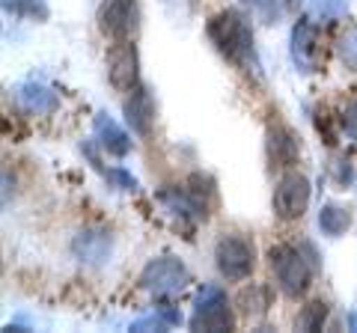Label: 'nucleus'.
I'll return each mask as SVG.
<instances>
[{
	"label": "nucleus",
	"mask_w": 357,
	"mask_h": 333,
	"mask_svg": "<svg viewBox=\"0 0 357 333\" xmlns=\"http://www.w3.org/2000/svg\"><path fill=\"white\" fill-rule=\"evenodd\" d=\"M244 3H253V6H265V0H244Z\"/></svg>",
	"instance_id": "nucleus-22"
},
{
	"label": "nucleus",
	"mask_w": 357,
	"mask_h": 333,
	"mask_svg": "<svg viewBox=\"0 0 357 333\" xmlns=\"http://www.w3.org/2000/svg\"><path fill=\"white\" fill-rule=\"evenodd\" d=\"M191 280V274L176 256H158L152 259L140 274V286L155 297H170L178 295Z\"/></svg>",
	"instance_id": "nucleus-3"
},
{
	"label": "nucleus",
	"mask_w": 357,
	"mask_h": 333,
	"mask_svg": "<svg viewBox=\"0 0 357 333\" xmlns=\"http://www.w3.org/2000/svg\"><path fill=\"white\" fill-rule=\"evenodd\" d=\"M155 119V104H152V93L146 86H134L131 95L126 98V122L131 125L134 134H149Z\"/></svg>",
	"instance_id": "nucleus-10"
},
{
	"label": "nucleus",
	"mask_w": 357,
	"mask_h": 333,
	"mask_svg": "<svg viewBox=\"0 0 357 333\" xmlns=\"http://www.w3.org/2000/svg\"><path fill=\"white\" fill-rule=\"evenodd\" d=\"M310 206V182L301 173H286L274 191V212L283 220H298Z\"/></svg>",
	"instance_id": "nucleus-6"
},
{
	"label": "nucleus",
	"mask_w": 357,
	"mask_h": 333,
	"mask_svg": "<svg viewBox=\"0 0 357 333\" xmlns=\"http://www.w3.org/2000/svg\"><path fill=\"white\" fill-rule=\"evenodd\" d=\"M349 226H351V208L337 206V203L321 206V212H319V229L325 232L328 238H340Z\"/></svg>",
	"instance_id": "nucleus-14"
},
{
	"label": "nucleus",
	"mask_w": 357,
	"mask_h": 333,
	"mask_svg": "<svg viewBox=\"0 0 357 333\" xmlns=\"http://www.w3.org/2000/svg\"><path fill=\"white\" fill-rule=\"evenodd\" d=\"M96 137H98V146H102L107 155H114V158H126L131 152V137L107 114L96 116Z\"/></svg>",
	"instance_id": "nucleus-11"
},
{
	"label": "nucleus",
	"mask_w": 357,
	"mask_h": 333,
	"mask_svg": "<svg viewBox=\"0 0 357 333\" xmlns=\"http://www.w3.org/2000/svg\"><path fill=\"white\" fill-rule=\"evenodd\" d=\"M342 128H345V134H349L351 140H357V98L345 107V114H342Z\"/></svg>",
	"instance_id": "nucleus-19"
},
{
	"label": "nucleus",
	"mask_w": 357,
	"mask_h": 333,
	"mask_svg": "<svg viewBox=\"0 0 357 333\" xmlns=\"http://www.w3.org/2000/svg\"><path fill=\"white\" fill-rule=\"evenodd\" d=\"M283 6L289 9V13H298V9L304 6V0H283Z\"/></svg>",
	"instance_id": "nucleus-21"
},
{
	"label": "nucleus",
	"mask_w": 357,
	"mask_h": 333,
	"mask_svg": "<svg viewBox=\"0 0 357 333\" xmlns=\"http://www.w3.org/2000/svg\"><path fill=\"white\" fill-rule=\"evenodd\" d=\"M98 27L114 42L128 39L137 30V0H105L98 9Z\"/></svg>",
	"instance_id": "nucleus-7"
},
{
	"label": "nucleus",
	"mask_w": 357,
	"mask_h": 333,
	"mask_svg": "<svg viewBox=\"0 0 357 333\" xmlns=\"http://www.w3.org/2000/svg\"><path fill=\"white\" fill-rule=\"evenodd\" d=\"M215 259L227 280H244L253 271V244L241 235H223L215 247Z\"/></svg>",
	"instance_id": "nucleus-5"
},
{
	"label": "nucleus",
	"mask_w": 357,
	"mask_h": 333,
	"mask_svg": "<svg viewBox=\"0 0 357 333\" xmlns=\"http://www.w3.org/2000/svg\"><path fill=\"white\" fill-rule=\"evenodd\" d=\"M325 316H328V307L321 304V301H312V304L304 307V313H301L298 327L301 330H319L321 321H325Z\"/></svg>",
	"instance_id": "nucleus-17"
},
{
	"label": "nucleus",
	"mask_w": 357,
	"mask_h": 333,
	"mask_svg": "<svg viewBox=\"0 0 357 333\" xmlns=\"http://www.w3.org/2000/svg\"><path fill=\"white\" fill-rule=\"evenodd\" d=\"M340 57H342V63L349 65L351 72H357V27H351L340 39Z\"/></svg>",
	"instance_id": "nucleus-18"
},
{
	"label": "nucleus",
	"mask_w": 357,
	"mask_h": 333,
	"mask_svg": "<svg viewBox=\"0 0 357 333\" xmlns=\"http://www.w3.org/2000/svg\"><path fill=\"white\" fill-rule=\"evenodd\" d=\"M208 39L229 63L241 69H256V51H253V33L248 27V18L236 9H223L208 21Z\"/></svg>",
	"instance_id": "nucleus-1"
},
{
	"label": "nucleus",
	"mask_w": 357,
	"mask_h": 333,
	"mask_svg": "<svg viewBox=\"0 0 357 333\" xmlns=\"http://www.w3.org/2000/svg\"><path fill=\"white\" fill-rule=\"evenodd\" d=\"M107 75L110 84L122 93H131L137 86V48L128 39L114 42V48L107 51Z\"/></svg>",
	"instance_id": "nucleus-8"
},
{
	"label": "nucleus",
	"mask_w": 357,
	"mask_h": 333,
	"mask_svg": "<svg viewBox=\"0 0 357 333\" xmlns=\"http://www.w3.org/2000/svg\"><path fill=\"white\" fill-rule=\"evenodd\" d=\"M271 268L280 288L289 297H298L310 288V265L301 256L298 247H289V244H280V247H271Z\"/></svg>",
	"instance_id": "nucleus-4"
},
{
	"label": "nucleus",
	"mask_w": 357,
	"mask_h": 333,
	"mask_svg": "<svg viewBox=\"0 0 357 333\" xmlns=\"http://www.w3.org/2000/svg\"><path fill=\"white\" fill-rule=\"evenodd\" d=\"M18 102L27 114H51V110H57V95L42 84H21Z\"/></svg>",
	"instance_id": "nucleus-13"
},
{
	"label": "nucleus",
	"mask_w": 357,
	"mask_h": 333,
	"mask_svg": "<svg viewBox=\"0 0 357 333\" xmlns=\"http://www.w3.org/2000/svg\"><path fill=\"white\" fill-rule=\"evenodd\" d=\"M3 9L18 18H33V21H45L51 15L45 0H3Z\"/></svg>",
	"instance_id": "nucleus-15"
},
{
	"label": "nucleus",
	"mask_w": 357,
	"mask_h": 333,
	"mask_svg": "<svg viewBox=\"0 0 357 333\" xmlns=\"http://www.w3.org/2000/svg\"><path fill=\"white\" fill-rule=\"evenodd\" d=\"M232 327V313L223 288L215 283H206L197 292L194 301V316H191V330H229Z\"/></svg>",
	"instance_id": "nucleus-2"
},
{
	"label": "nucleus",
	"mask_w": 357,
	"mask_h": 333,
	"mask_svg": "<svg viewBox=\"0 0 357 333\" xmlns=\"http://www.w3.org/2000/svg\"><path fill=\"white\" fill-rule=\"evenodd\" d=\"M310 9H312V18L340 21L349 13V0H310Z\"/></svg>",
	"instance_id": "nucleus-16"
},
{
	"label": "nucleus",
	"mask_w": 357,
	"mask_h": 333,
	"mask_svg": "<svg viewBox=\"0 0 357 333\" xmlns=\"http://www.w3.org/2000/svg\"><path fill=\"white\" fill-rule=\"evenodd\" d=\"M292 60L301 72H316L321 51H319V39H316V27L307 18H298V24L292 27Z\"/></svg>",
	"instance_id": "nucleus-9"
},
{
	"label": "nucleus",
	"mask_w": 357,
	"mask_h": 333,
	"mask_svg": "<svg viewBox=\"0 0 357 333\" xmlns=\"http://www.w3.org/2000/svg\"><path fill=\"white\" fill-rule=\"evenodd\" d=\"M337 179H340L342 185L354 179V170H351V164H349V161H337Z\"/></svg>",
	"instance_id": "nucleus-20"
},
{
	"label": "nucleus",
	"mask_w": 357,
	"mask_h": 333,
	"mask_svg": "<svg viewBox=\"0 0 357 333\" xmlns=\"http://www.w3.org/2000/svg\"><path fill=\"white\" fill-rule=\"evenodd\" d=\"M72 250H75V256L81 259V262L98 265V262H105L110 256V235H107V232L86 229V232H81V235L75 238Z\"/></svg>",
	"instance_id": "nucleus-12"
}]
</instances>
